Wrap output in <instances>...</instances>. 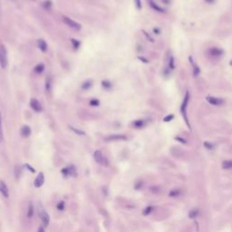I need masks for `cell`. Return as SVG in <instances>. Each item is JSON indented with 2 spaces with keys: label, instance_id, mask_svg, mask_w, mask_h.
Masks as SVG:
<instances>
[{
  "label": "cell",
  "instance_id": "32",
  "mask_svg": "<svg viewBox=\"0 0 232 232\" xmlns=\"http://www.w3.org/2000/svg\"><path fill=\"white\" fill-rule=\"evenodd\" d=\"M134 4L136 6V8L138 10L142 9V0H134Z\"/></svg>",
  "mask_w": 232,
  "mask_h": 232
},
{
  "label": "cell",
  "instance_id": "38",
  "mask_svg": "<svg viewBox=\"0 0 232 232\" xmlns=\"http://www.w3.org/2000/svg\"><path fill=\"white\" fill-rule=\"evenodd\" d=\"M142 187V181H138V182H136V184L134 185L135 189H140Z\"/></svg>",
  "mask_w": 232,
  "mask_h": 232
},
{
  "label": "cell",
  "instance_id": "12",
  "mask_svg": "<svg viewBox=\"0 0 232 232\" xmlns=\"http://www.w3.org/2000/svg\"><path fill=\"white\" fill-rule=\"evenodd\" d=\"M189 62H191V65H192V68H193V75H194L195 77H197V76L199 75V73H200L199 67L195 64V62H194V60L192 59L191 56H189Z\"/></svg>",
  "mask_w": 232,
  "mask_h": 232
},
{
  "label": "cell",
  "instance_id": "14",
  "mask_svg": "<svg viewBox=\"0 0 232 232\" xmlns=\"http://www.w3.org/2000/svg\"><path fill=\"white\" fill-rule=\"evenodd\" d=\"M37 46L42 52L47 51V44L44 39H38L37 40Z\"/></svg>",
  "mask_w": 232,
  "mask_h": 232
},
{
  "label": "cell",
  "instance_id": "9",
  "mask_svg": "<svg viewBox=\"0 0 232 232\" xmlns=\"http://www.w3.org/2000/svg\"><path fill=\"white\" fill-rule=\"evenodd\" d=\"M30 106H31V108H32L36 112H40L42 111L41 103L36 99H35V98L31 99V101H30Z\"/></svg>",
  "mask_w": 232,
  "mask_h": 232
},
{
  "label": "cell",
  "instance_id": "42",
  "mask_svg": "<svg viewBox=\"0 0 232 232\" xmlns=\"http://www.w3.org/2000/svg\"><path fill=\"white\" fill-rule=\"evenodd\" d=\"M229 65L232 66V60H230V62H229Z\"/></svg>",
  "mask_w": 232,
  "mask_h": 232
},
{
  "label": "cell",
  "instance_id": "17",
  "mask_svg": "<svg viewBox=\"0 0 232 232\" xmlns=\"http://www.w3.org/2000/svg\"><path fill=\"white\" fill-rule=\"evenodd\" d=\"M223 170H232V160H226L221 163Z\"/></svg>",
  "mask_w": 232,
  "mask_h": 232
},
{
  "label": "cell",
  "instance_id": "2",
  "mask_svg": "<svg viewBox=\"0 0 232 232\" xmlns=\"http://www.w3.org/2000/svg\"><path fill=\"white\" fill-rule=\"evenodd\" d=\"M38 215H39V218L42 221V223H43V226L44 227H47L50 223V217H49V214L46 212V210L45 209L44 206L42 205L41 203L38 204Z\"/></svg>",
  "mask_w": 232,
  "mask_h": 232
},
{
  "label": "cell",
  "instance_id": "31",
  "mask_svg": "<svg viewBox=\"0 0 232 232\" xmlns=\"http://www.w3.org/2000/svg\"><path fill=\"white\" fill-rule=\"evenodd\" d=\"M71 42H72V44L73 46V47H75V49H77L80 46V42L78 40H75V39H71Z\"/></svg>",
  "mask_w": 232,
  "mask_h": 232
},
{
  "label": "cell",
  "instance_id": "27",
  "mask_svg": "<svg viewBox=\"0 0 232 232\" xmlns=\"http://www.w3.org/2000/svg\"><path fill=\"white\" fill-rule=\"evenodd\" d=\"M65 208V201H60V202H58L57 205H56V209H57L58 210H60V211H62V210H64Z\"/></svg>",
  "mask_w": 232,
  "mask_h": 232
},
{
  "label": "cell",
  "instance_id": "33",
  "mask_svg": "<svg viewBox=\"0 0 232 232\" xmlns=\"http://www.w3.org/2000/svg\"><path fill=\"white\" fill-rule=\"evenodd\" d=\"M161 191L162 189L160 187H152L151 188V191L153 193H159V192H161Z\"/></svg>",
  "mask_w": 232,
  "mask_h": 232
},
{
  "label": "cell",
  "instance_id": "16",
  "mask_svg": "<svg viewBox=\"0 0 232 232\" xmlns=\"http://www.w3.org/2000/svg\"><path fill=\"white\" fill-rule=\"evenodd\" d=\"M66 168H67L69 176H72V177H76L77 176V171H76V168L75 166L70 165V166H67Z\"/></svg>",
  "mask_w": 232,
  "mask_h": 232
},
{
  "label": "cell",
  "instance_id": "15",
  "mask_svg": "<svg viewBox=\"0 0 232 232\" xmlns=\"http://www.w3.org/2000/svg\"><path fill=\"white\" fill-rule=\"evenodd\" d=\"M30 134H31V129L28 125H25L21 128V135H22L23 137L27 138V137L30 136Z\"/></svg>",
  "mask_w": 232,
  "mask_h": 232
},
{
  "label": "cell",
  "instance_id": "36",
  "mask_svg": "<svg viewBox=\"0 0 232 232\" xmlns=\"http://www.w3.org/2000/svg\"><path fill=\"white\" fill-rule=\"evenodd\" d=\"M90 104L93 105V106H98V105H99V101L96 100V99H93V100H92L90 102Z\"/></svg>",
  "mask_w": 232,
  "mask_h": 232
},
{
  "label": "cell",
  "instance_id": "28",
  "mask_svg": "<svg viewBox=\"0 0 232 232\" xmlns=\"http://www.w3.org/2000/svg\"><path fill=\"white\" fill-rule=\"evenodd\" d=\"M69 128L73 132H75L76 134H78V135H84L85 133H84V132L83 131H81V130H78V129H75V128H73V126H69Z\"/></svg>",
  "mask_w": 232,
  "mask_h": 232
},
{
  "label": "cell",
  "instance_id": "21",
  "mask_svg": "<svg viewBox=\"0 0 232 232\" xmlns=\"http://www.w3.org/2000/svg\"><path fill=\"white\" fill-rule=\"evenodd\" d=\"M181 191H180V189H172V191H170V197H179V196H181Z\"/></svg>",
  "mask_w": 232,
  "mask_h": 232
},
{
  "label": "cell",
  "instance_id": "30",
  "mask_svg": "<svg viewBox=\"0 0 232 232\" xmlns=\"http://www.w3.org/2000/svg\"><path fill=\"white\" fill-rule=\"evenodd\" d=\"M24 167H25L26 169H27V170H28L31 173H35V172H36V170H35V169H34L32 166H31V165H29L28 163H26V164L24 165Z\"/></svg>",
  "mask_w": 232,
  "mask_h": 232
},
{
  "label": "cell",
  "instance_id": "24",
  "mask_svg": "<svg viewBox=\"0 0 232 232\" xmlns=\"http://www.w3.org/2000/svg\"><path fill=\"white\" fill-rule=\"evenodd\" d=\"M174 58L173 56H171L170 59H169V63H168V65H169V68H170V70H173L175 69V63H174Z\"/></svg>",
  "mask_w": 232,
  "mask_h": 232
},
{
  "label": "cell",
  "instance_id": "40",
  "mask_svg": "<svg viewBox=\"0 0 232 232\" xmlns=\"http://www.w3.org/2000/svg\"><path fill=\"white\" fill-rule=\"evenodd\" d=\"M37 232H46V230H45V227H44V226H40V227L38 228Z\"/></svg>",
  "mask_w": 232,
  "mask_h": 232
},
{
  "label": "cell",
  "instance_id": "39",
  "mask_svg": "<svg viewBox=\"0 0 232 232\" xmlns=\"http://www.w3.org/2000/svg\"><path fill=\"white\" fill-rule=\"evenodd\" d=\"M176 140H177V141H179L180 142H182V143H187V142H186L184 139L181 138V137H176Z\"/></svg>",
  "mask_w": 232,
  "mask_h": 232
},
{
  "label": "cell",
  "instance_id": "43",
  "mask_svg": "<svg viewBox=\"0 0 232 232\" xmlns=\"http://www.w3.org/2000/svg\"><path fill=\"white\" fill-rule=\"evenodd\" d=\"M34 1H35V0H34Z\"/></svg>",
  "mask_w": 232,
  "mask_h": 232
},
{
  "label": "cell",
  "instance_id": "10",
  "mask_svg": "<svg viewBox=\"0 0 232 232\" xmlns=\"http://www.w3.org/2000/svg\"><path fill=\"white\" fill-rule=\"evenodd\" d=\"M0 192H1V194L6 198L7 199L9 197V191H8V188L6 184L5 181H0Z\"/></svg>",
  "mask_w": 232,
  "mask_h": 232
},
{
  "label": "cell",
  "instance_id": "1",
  "mask_svg": "<svg viewBox=\"0 0 232 232\" xmlns=\"http://www.w3.org/2000/svg\"><path fill=\"white\" fill-rule=\"evenodd\" d=\"M189 91H187L185 93L184 99H183L181 105V114L182 115L186 125L189 128V130H191V124H189V119H188V116H187V108H188V105H189Z\"/></svg>",
  "mask_w": 232,
  "mask_h": 232
},
{
  "label": "cell",
  "instance_id": "18",
  "mask_svg": "<svg viewBox=\"0 0 232 232\" xmlns=\"http://www.w3.org/2000/svg\"><path fill=\"white\" fill-rule=\"evenodd\" d=\"M34 213H35V210H34V205L33 203H29L28 205V209H27V212H26V217L28 218H31L33 216H34Z\"/></svg>",
  "mask_w": 232,
  "mask_h": 232
},
{
  "label": "cell",
  "instance_id": "22",
  "mask_svg": "<svg viewBox=\"0 0 232 232\" xmlns=\"http://www.w3.org/2000/svg\"><path fill=\"white\" fill-rule=\"evenodd\" d=\"M4 140V134H3V127H2V115L0 112V143Z\"/></svg>",
  "mask_w": 232,
  "mask_h": 232
},
{
  "label": "cell",
  "instance_id": "5",
  "mask_svg": "<svg viewBox=\"0 0 232 232\" xmlns=\"http://www.w3.org/2000/svg\"><path fill=\"white\" fill-rule=\"evenodd\" d=\"M62 20H63V22H64L67 26H69L70 28L73 29V30H80L81 29V25L77 22H75V21H73V19L67 17V16H63L62 17Z\"/></svg>",
  "mask_w": 232,
  "mask_h": 232
},
{
  "label": "cell",
  "instance_id": "7",
  "mask_svg": "<svg viewBox=\"0 0 232 232\" xmlns=\"http://www.w3.org/2000/svg\"><path fill=\"white\" fill-rule=\"evenodd\" d=\"M206 100L209 104L214 105V106H220V105H222L224 103L223 99L214 97V96H208V97H206Z\"/></svg>",
  "mask_w": 232,
  "mask_h": 232
},
{
  "label": "cell",
  "instance_id": "11",
  "mask_svg": "<svg viewBox=\"0 0 232 232\" xmlns=\"http://www.w3.org/2000/svg\"><path fill=\"white\" fill-rule=\"evenodd\" d=\"M209 54L213 57H219L223 55V50H221L218 47H213L211 49H209Z\"/></svg>",
  "mask_w": 232,
  "mask_h": 232
},
{
  "label": "cell",
  "instance_id": "29",
  "mask_svg": "<svg viewBox=\"0 0 232 232\" xmlns=\"http://www.w3.org/2000/svg\"><path fill=\"white\" fill-rule=\"evenodd\" d=\"M102 86L105 89H110L112 87V83L109 81H102Z\"/></svg>",
  "mask_w": 232,
  "mask_h": 232
},
{
  "label": "cell",
  "instance_id": "4",
  "mask_svg": "<svg viewBox=\"0 0 232 232\" xmlns=\"http://www.w3.org/2000/svg\"><path fill=\"white\" fill-rule=\"evenodd\" d=\"M7 65V53L4 46H0V66L5 69Z\"/></svg>",
  "mask_w": 232,
  "mask_h": 232
},
{
  "label": "cell",
  "instance_id": "19",
  "mask_svg": "<svg viewBox=\"0 0 232 232\" xmlns=\"http://www.w3.org/2000/svg\"><path fill=\"white\" fill-rule=\"evenodd\" d=\"M145 122L143 120H136L132 122V126L133 128H136V129H141L144 126Z\"/></svg>",
  "mask_w": 232,
  "mask_h": 232
},
{
  "label": "cell",
  "instance_id": "26",
  "mask_svg": "<svg viewBox=\"0 0 232 232\" xmlns=\"http://www.w3.org/2000/svg\"><path fill=\"white\" fill-rule=\"evenodd\" d=\"M92 86V81H86L82 84V88L83 90H87Z\"/></svg>",
  "mask_w": 232,
  "mask_h": 232
},
{
  "label": "cell",
  "instance_id": "25",
  "mask_svg": "<svg viewBox=\"0 0 232 232\" xmlns=\"http://www.w3.org/2000/svg\"><path fill=\"white\" fill-rule=\"evenodd\" d=\"M34 70H35L36 73H42V72H43V71L45 70V65H44L43 64H39V65H37L35 67Z\"/></svg>",
  "mask_w": 232,
  "mask_h": 232
},
{
  "label": "cell",
  "instance_id": "35",
  "mask_svg": "<svg viewBox=\"0 0 232 232\" xmlns=\"http://www.w3.org/2000/svg\"><path fill=\"white\" fill-rule=\"evenodd\" d=\"M204 146L206 147V148H207L208 150H212V148H213V145H212L211 143L208 142H204Z\"/></svg>",
  "mask_w": 232,
  "mask_h": 232
},
{
  "label": "cell",
  "instance_id": "8",
  "mask_svg": "<svg viewBox=\"0 0 232 232\" xmlns=\"http://www.w3.org/2000/svg\"><path fill=\"white\" fill-rule=\"evenodd\" d=\"M44 183H45V175L43 172H40L34 181V186L36 188H40L44 185Z\"/></svg>",
  "mask_w": 232,
  "mask_h": 232
},
{
  "label": "cell",
  "instance_id": "37",
  "mask_svg": "<svg viewBox=\"0 0 232 232\" xmlns=\"http://www.w3.org/2000/svg\"><path fill=\"white\" fill-rule=\"evenodd\" d=\"M50 85H51L50 79H46V92L50 91Z\"/></svg>",
  "mask_w": 232,
  "mask_h": 232
},
{
  "label": "cell",
  "instance_id": "20",
  "mask_svg": "<svg viewBox=\"0 0 232 232\" xmlns=\"http://www.w3.org/2000/svg\"><path fill=\"white\" fill-rule=\"evenodd\" d=\"M199 210L198 209H192L191 210H189V218H195L199 216Z\"/></svg>",
  "mask_w": 232,
  "mask_h": 232
},
{
  "label": "cell",
  "instance_id": "41",
  "mask_svg": "<svg viewBox=\"0 0 232 232\" xmlns=\"http://www.w3.org/2000/svg\"><path fill=\"white\" fill-rule=\"evenodd\" d=\"M143 34H144V35L146 36V37H147V38H148V39H149V40H150L151 42H153V39H152V37H151V36H150L149 35H148V34H147V33L145 32V31H143Z\"/></svg>",
  "mask_w": 232,
  "mask_h": 232
},
{
  "label": "cell",
  "instance_id": "13",
  "mask_svg": "<svg viewBox=\"0 0 232 232\" xmlns=\"http://www.w3.org/2000/svg\"><path fill=\"white\" fill-rule=\"evenodd\" d=\"M148 2H149L150 6H151L153 10H155V11H157V12H161V13H164V12H165V11H164V9L162 8L161 6H158V5L153 1V0H148Z\"/></svg>",
  "mask_w": 232,
  "mask_h": 232
},
{
  "label": "cell",
  "instance_id": "34",
  "mask_svg": "<svg viewBox=\"0 0 232 232\" xmlns=\"http://www.w3.org/2000/svg\"><path fill=\"white\" fill-rule=\"evenodd\" d=\"M173 118H174V116H173L172 114H170V115L166 116V117L163 119V121H164V122H171L172 120H173Z\"/></svg>",
  "mask_w": 232,
  "mask_h": 232
},
{
  "label": "cell",
  "instance_id": "6",
  "mask_svg": "<svg viewBox=\"0 0 232 232\" xmlns=\"http://www.w3.org/2000/svg\"><path fill=\"white\" fill-rule=\"evenodd\" d=\"M127 137L123 134H112L105 137L104 141L106 142H116V141H126Z\"/></svg>",
  "mask_w": 232,
  "mask_h": 232
},
{
  "label": "cell",
  "instance_id": "23",
  "mask_svg": "<svg viewBox=\"0 0 232 232\" xmlns=\"http://www.w3.org/2000/svg\"><path fill=\"white\" fill-rule=\"evenodd\" d=\"M153 209H154V207L153 206H148V207H146L144 209V210H143V215L148 216L149 214H151L153 211Z\"/></svg>",
  "mask_w": 232,
  "mask_h": 232
},
{
  "label": "cell",
  "instance_id": "3",
  "mask_svg": "<svg viewBox=\"0 0 232 232\" xmlns=\"http://www.w3.org/2000/svg\"><path fill=\"white\" fill-rule=\"evenodd\" d=\"M93 159L95 161V162H97L98 164L103 166V167H107L109 165V162L108 160L105 158L101 151H95L93 153Z\"/></svg>",
  "mask_w": 232,
  "mask_h": 232
}]
</instances>
